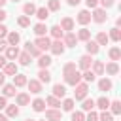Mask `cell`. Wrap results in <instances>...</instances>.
<instances>
[{
    "instance_id": "1",
    "label": "cell",
    "mask_w": 121,
    "mask_h": 121,
    "mask_svg": "<svg viewBox=\"0 0 121 121\" xmlns=\"http://www.w3.org/2000/svg\"><path fill=\"white\" fill-rule=\"evenodd\" d=\"M76 87V91H74V96H76V100H83L85 96H87V91H89V85L87 83H78V85H74Z\"/></svg>"
},
{
    "instance_id": "2",
    "label": "cell",
    "mask_w": 121,
    "mask_h": 121,
    "mask_svg": "<svg viewBox=\"0 0 121 121\" xmlns=\"http://www.w3.org/2000/svg\"><path fill=\"white\" fill-rule=\"evenodd\" d=\"M91 19H93L95 23H104V21L108 19V13H106V9H104V8H95V11H93Z\"/></svg>"
},
{
    "instance_id": "3",
    "label": "cell",
    "mask_w": 121,
    "mask_h": 121,
    "mask_svg": "<svg viewBox=\"0 0 121 121\" xmlns=\"http://www.w3.org/2000/svg\"><path fill=\"white\" fill-rule=\"evenodd\" d=\"M64 81H66L68 85H78V83L81 81V74H79L78 70L68 72V74H64Z\"/></svg>"
},
{
    "instance_id": "4",
    "label": "cell",
    "mask_w": 121,
    "mask_h": 121,
    "mask_svg": "<svg viewBox=\"0 0 121 121\" xmlns=\"http://www.w3.org/2000/svg\"><path fill=\"white\" fill-rule=\"evenodd\" d=\"M34 45H36L40 51H45V49H49L51 40H49L47 36H38V38H36V42H34Z\"/></svg>"
},
{
    "instance_id": "5",
    "label": "cell",
    "mask_w": 121,
    "mask_h": 121,
    "mask_svg": "<svg viewBox=\"0 0 121 121\" xmlns=\"http://www.w3.org/2000/svg\"><path fill=\"white\" fill-rule=\"evenodd\" d=\"M49 49H51L53 55H62V53H64V43H62V40H55V42H51Z\"/></svg>"
},
{
    "instance_id": "6",
    "label": "cell",
    "mask_w": 121,
    "mask_h": 121,
    "mask_svg": "<svg viewBox=\"0 0 121 121\" xmlns=\"http://www.w3.org/2000/svg\"><path fill=\"white\" fill-rule=\"evenodd\" d=\"M45 119H47V121H60V119H62V113H60L57 108H51V110L45 112Z\"/></svg>"
},
{
    "instance_id": "7",
    "label": "cell",
    "mask_w": 121,
    "mask_h": 121,
    "mask_svg": "<svg viewBox=\"0 0 121 121\" xmlns=\"http://www.w3.org/2000/svg\"><path fill=\"white\" fill-rule=\"evenodd\" d=\"M25 51L30 55V57H40L42 55V51L34 45V42H26V45H25Z\"/></svg>"
},
{
    "instance_id": "8",
    "label": "cell",
    "mask_w": 121,
    "mask_h": 121,
    "mask_svg": "<svg viewBox=\"0 0 121 121\" xmlns=\"http://www.w3.org/2000/svg\"><path fill=\"white\" fill-rule=\"evenodd\" d=\"M76 19H78V23H79V25H87V23H91V13H89L87 9H81V11L78 13V17H76Z\"/></svg>"
},
{
    "instance_id": "9",
    "label": "cell",
    "mask_w": 121,
    "mask_h": 121,
    "mask_svg": "<svg viewBox=\"0 0 121 121\" xmlns=\"http://www.w3.org/2000/svg\"><path fill=\"white\" fill-rule=\"evenodd\" d=\"M66 47H76V43H78V38H76V34L74 32H66V36H64V42H62Z\"/></svg>"
},
{
    "instance_id": "10",
    "label": "cell",
    "mask_w": 121,
    "mask_h": 121,
    "mask_svg": "<svg viewBox=\"0 0 121 121\" xmlns=\"http://www.w3.org/2000/svg\"><path fill=\"white\" fill-rule=\"evenodd\" d=\"M17 57H19L17 45H8V47H6V59H8V60H13V59H17Z\"/></svg>"
},
{
    "instance_id": "11",
    "label": "cell",
    "mask_w": 121,
    "mask_h": 121,
    "mask_svg": "<svg viewBox=\"0 0 121 121\" xmlns=\"http://www.w3.org/2000/svg\"><path fill=\"white\" fill-rule=\"evenodd\" d=\"M26 85H28V91L30 93H34V95L42 93V83L38 79H30V81H26Z\"/></svg>"
},
{
    "instance_id": "12",
    "label": "cell",
    "mask_w": 121,
    "mask_h": 121,
    "mask_svg": "<svg viewBox=\"0 0 121 121\" xmlns=\"http://www.w3.org/2000/svg\"><path fill=\"white\" fill-rule=\"evenodd\" d=\"M85 49H87V55H96L98 53V43L96 42H93V40H87V43H85Z\"/></svg>"
},
{
    "instance_id": "13",
    "label": "cell",
    "mask_w": 121,
    "mask_h": 121,
    "mask_svg": "<svg viewBox=\"0 0 121 121\" xmlns=\"http://www.w3.org/2000/svg\"><path fill=\"white\" fill-rule=\"evenodd\" d=\"M91 64H93L91 55H83V57H79V68H81V70H89Z\"/></svg>"
},
{
    "instance_id": "14",
    "label": "cell",
    "mask_w": 121,
    "mask_h": 121,
    "mask_svg": "<svg viewBox=\"0 0 121 121\" xmlns=\"http://www.w3.org/2000/svg\"><path fill=\"white\" fill-rule=\"evenodd\" d=\"M38 81H40V83H49V81H51V72L45 70V68H42V70L38 72Z\"/></svg>"
},
{
    "instance_id": "15",
    "label": "cell",
    "mask_w": 121,
    "mask_h": 121,
    "mask_svg": "<svg viewBox=\"0 0 121 121\" xmlns=\"http://www.w3.org/2000/svg\"><path fill=\"white\" fill-rule=\"evenodd\" d=\"M62 30H66V32H70L72 28H74V19L72 17H64L62 21H60V25H59Z\"/></svg>"
},
{
    "instance_id": "16",
    "label": "cell",
    "mask_w": 121,
    "mask_h": 121,
    "mask_svg": "<svg viewBox=\"0 0 121 121\" xmlns=\"http://www.w3.org/2000/svg\"><path fill=\"white\" fill-rule=\"evenodd\" d=\"M104 70H106V74H110V76H115V74L119 72V64H117L115 60H112V62H108V64L104 66Z\"/></svg>"
},
{
    "instance_id": "17",
    "label": "cell",
    "mask_w": 121,
    "mask_h": 121,
    "mask_svg": "<svg viewBox=\"0 0 121 121\" xmlns=\"http://www.w3.org/2000/svg\"><path fill=\"white\" fill-rule=\"evenodd\" d=\"M4 74L6 76H15L17 74V64L15 62H6L4 64Z\"/></svg>"
},
{
    "instance_id": "18",
    "label": "cell",
    "mask_w": 121,
    "mask_h": 121,
    "mask_svg": "<svg viewBox=\"0 0 121 121\" xmlns=\"http://www.w3.org/2000/svg\"><path fill=\"white\" fill-rule=\"evenodd\" d=\"M93 74L95 76H100V74H104V62L102 60H93Z\"/></svg>"
},
{
    "instance_id": "19",
    "label": "cell",
    "mask_w": 121,
    "mask_h": 121,
    "mask_svg": "<svg viewBox=\"0 0 121 121\" xmlns=\"http://www.w3.org/2000/svg\"><path fill=\"white\" fill-rule=\"evenodd\" d=\"M26 81H28V79H26L25 74H15V76H13V85H15V87H23V85H26Z\"/></svg>"
},
{
    "instance_id": "20",
    "label": "cell",
    "mask_w": 121,
    "mask_h": 121,
    "mask_svg": "<svg viewBox=\"0 0 121 121\" xmlns=\"http://www.w3.org/2000/svg\"><path fill=\"white\" fill-rule=\"evenodd\" d=\"M64 95H66V89H64V85H60V83L53 85V96H57V98H62Z\"/></svg>"
},
{
    "instance_id": "21",
    "label": "cell",
    "mask_w": 121,
    "mask_h": 121,
    "mask_svg": "<svg viewBox=\"0 0 121 121\" xmlns=\"http://www.w3.org/2000/svg\"><path fill=\"white\" fill-rule=\"evenodd\" d=\"M95 106H96V108H100V110L104 112V110H108V108H110V100H108L106 96H100L98 100H95Z\"/></svg>"
},
{
    "instance_id": "22",
    "label": "cell",
    "mask_w": 121,
    "mask_h": 121,
    "mask_svg": "<svg viewBox=\"0 0 121 121\" xmlns=\"http://www.w3.org/2000/svg\"><path fill=\"white\" fill-rule=\"evenodd\" d=\"M40 21H45L47 17H49V9L47 8H36V13H34Z\"/></svg>"
},
{
    "instance_id": "23",
    "label": "cell",
    "mask_w": 121,
    "mask_h": 121,
    "mask_svg": "<svg viewBox=\"0 0 121 121\" xmlns=\"http://www.w3.org/2000/svg\"><path fill=\"white\" fill-rule=\"evenodd\" d=\"M49 30H51V36H53L55 40H60V38L64 36V30H62V28H60L59 25H55V26H51Z\"/></svg>"
},
{
    "instance_id": "24",
    "label": "cell",
    "mask_w": 121,
    "mask_h": 121,
    "mask_svg": "<svg viewBox=\"0 0 121 121\" xmlns=\"http://www.w3.org/2000/svg\"><path fill=\"white\" fill-rule=\"evenodd\" d=\"M51 62H53V60H51V57H47V55H40V57H38V66H40V68H47Z\"/></svg>"
},
{
    "instance_id": "25",
    "label": "cell",
    "mask_w": 121,
    "mask_h": 121,
    "mask_svg": "<svg viewBox=\"0 0 121 121\" xmlns=\"http://www.w3.org/2000/svg\"><path fill=\"white\" fill-rule=\"evenodd\" d=\"M32 110H34V112H43V110H45V100H43V98H36V100L32 102Z\"/></svg>"
},
{
    "instance_id": "26",
    "label": "cell",
    "mask_w": 121,
    "mask_h": 121,
    "mask_svg": "<svg viewBox=\"0 0 121 121\" xmlns=\"http://www.w3.org/2000/svg\"><path fill=\"white\" fill-rule=\"evenodd\" d=\"M19 40H21L19 32H9V34H8V45H17Z\"/></svg>"
},
{
    "instance_id": "27",
    "label": "cell",
    "mask_w": 121,
    "mask_h": 121,
    "mask_svg": "<svg viewBox=\"0 0 121 121\" xmlns=\"http://www.w3.org/2000/svg\"><path fill=\"white\" fill-rule=\"evenodd\" d=\"M28 102H30V96L26 93H19L17 95V106H26Z\"/></svg>"
},
{
    "instance_id": "28",
    "label": "cell",
    "mask_w": 121,
    "mask_h": 121,
    "mask_svg": "<svg viewBox=\"0 0 121 121\" xmlns=\"http://www.w3.org/2000/svg\"><path fill=\"white\" fill-rule=\"evenodd\" d=\"M93 108H95V100L85 96V98H83V104H81V110H83V112H91Z\"/></svg>"
},
{
    "instance_id": "29",
    "label": "cell",
    "mask_w": 121,
    "mask_h": 121,
    "mask_svg": "<svg viewBox=\"0 0 121 121\" xmlns=\"http://www.w3.org/2000/svg\"><path fill=\"white\" fill-rule=\"evenodd\" d=\"M95 42H96L98 45H106V43L110 42V38H108V34H106V32H98V34H96V40H95Z\"/></svg>"
},
{
    "instance_id": "30",
    "label": "cell",
    "mask_w": 121,
    "mask_h": 121,
    "mask_svg": "<svg viewBox=\"0 0 121 121\" xmlns=\"http://www.w3.org/2000/svg\"><path fill=\"white\" fill-rule=\"evenodd\" d=\"M98 89H100V91H110V89H112V81H110L108 78H102V79L98 81Z\"/></svg>"
},
{
    "instance_id": "31",
    "label": "cell",
    "mask_w": 121,
    "mask_h": 121,
    "mask_svg": "<svg viewBox=\"0 0 121 121\" xmlns=\"http://www.w3.org/2000/svg\"><path fill=\"white\" fill-rule=\"evenodd\" d=\"M45 32H47V26H45L43 23H38V25L34 26V34H36V36H45Z\"/></svg>"
},
{
    "instance_id": "32",
    "label": "cell",
    "mask_w": 121,
    "mask_h": 121,
    "mask_svg": "<svg viewBox=\"0 0 121 121\" xmlns=\"http://www.w3.org/2000/svg\"><path fill=\"white\" fill-rule=\"evenodd\" d=\"M78 40H81V42H87V40H91V32L87 30V28H81L79 32H78V36H76Z\"/></svg>"
},
{
    "instance_id": "33",
    "label": "cell",
    "mask_w": 121,
    "mask_h": 121,
    "mask_svg": "<svg viewBox=\"0 0 121 121\" xmlns=\"http://www.w3.org/2000/svg\"><path fill=\"white\" fill-rule=\"evenodd\" d=\"M110 40H113V42H119L121 40V30L117 28V26H113L112 30H110V36H108Z\"/></svg>"
},
{
    "instance_id": "34",
    "label": "cell",
    "mask_w": 121,
    "mask_h": 121,
    "mask_svg": "<svg viewBox=\"0 0 121 121\" xmlns=\"http://www.w3.org/2000/svg\"><path fill=\"white\" fill-rule=\"evenodd\" d=\"M108 55H110L112 60H119V59H121V49H119V47H112V49L108 51Z\"/></svg>"
},
{
    "instance_id": "35",
    "label": "cell",
    "mask_w": 121,
    "mask_h": 121,
    "mask_svg": "<svg viewBox=\"0 0 121 121\" xmlns=\"http://www.w3.org/2000/svg\"><path fill=\"white\" fill-rule=\"evenodd\" d=\"M45 104H49L51 108H59V106H60V100H59L57 96H53V95H49V96L45 98Z\"/></svg>"
},
{
    "instance_id": "36",
    "label": "cell",
    "mask_w": 121,
    "mask_h": 121,
    "mask_svg": "<svg viewBox=\"0 0 121 121\" xmlns=\"http://www.w3.org/2000/svg\"><path fill=\"white\" fill-rule=\"evenodd\" d=\"M6 115L8 117H17L19 115V108L13 104V106H6Z\"/></svg>"
},
{
    "instance_id": "37",
    "label": "cell",
    "mask_w": 121,
    "mask_h": 121,
    "mask_svg": "<svg viewBox=\"0 0 121 121\" xmlns=\"http://www.w3.org/2000/svg\"><path fill=\"white\" fill-rule=\"evenodd\" d=\"M81 78L85 79V83H89V81H95V78H96V76H95V74H93V70L89 68V70H83Z\"/></svg>"
},
{
    "instance_id": "38",
    "label": "cell",
    "mask_w": 121,
    "mask_h": 121,
    "mask_svg": "<svg viewBox=\"0 0 121 121\" xmlns=\"http://www.w3.org/2000/svg\"><path fill=\"white\" fill-rule=\"evenodd\" d=\"M4 96H13L15 95V85L13 83H8V85H4Z\"/></svg>"
},
{
    "instance_id": "39",
    "label": "cell",
    "mask_w": 121,
    "mask_h": 121,
    "mask_svg": "<svg viewBox=\"0 0 121 121\" xmlns=\"http://www.w3.org/2000/svg\"><path fill=\"white\" fill-rule=\"evenodd\" d=\"M110 106H112V113H113V115H119V113H121V102H119V100H112Z\"/></svg>"
},
{
    "instance_id": "40",
    "label": "cell",
    "mask_w": 121,
    "mask_h": 121,
    "mask_svg": "<svg viewBox=\"0 0 121 121\" xmlns=\"http://www.w3.org/2000/svg\"><path fill=\"white\" fill-rule=\"evenodd\" d=\"M23 11L26 13V17H28V15H34V13H36V6L28 2V4H25V6H23Z\"/></svg>"
},
{
    "instance_id": "41",
    "label": "cell",
    "mask_w": 121,
    "mask_h": 121,
    "mask_svg": "<svg viewBox=\"0 0 121 121\" xmlns=\"http://www.w3.org/2000/svg\"><path fill=\"white\" fill-rule=\"evenodd\" d=\"M19 62L23 64V66H28L30 64V55L25 51V53H19Z\"/></svg>"
},
{
    "instance_id": "42",
    "label": "cell",
    "mask_w": 121,
    "mask_h": 121,
    "mask_svg": "<svg viewBox=\"0 0 121 121\" xmlns=\"http://www.w3.org/2000/svg\"><path fill=\"white\" fill-rule=\"evenodd\" d=\"M62 110H64V112H72V110H74V98H64Z\"/></svg>"
},
{
    "instance_id": "43",
    "label": "cell",
    "mask_w": 121,
    "mask_h": 121,
    "mask_svg": "<svg viewBox=\"0 0 121 121\" xmlns=\"http://www.w3.org/2000/svg\"><path fill=\"white\" fill-rule=\"evenodd\" d=\"M59 8H60V2H59V0H49V2H47V9H49V11H57Z\"/></svg>"
},
{
    "instance_id": "44",
    "label": "cell",
    "mask_w": 121,
    "mask_h": 121,
    "mask_svg": "<svg viewBox=\"0 0 121 121\" xmlns=\"http://www.w3.org/2000/svg\"><path fill=\"white\" fill-rule=\"evenodd\" d=\"M98 121H113V115H112L108 110H104V112L98 115Z\"/></svg>"
},
{
    "instance_id": "45",
    "label": "cell",
    "mask_w": 121,
    "mask_h": 121,
    "mask_svg": "<svg viewBox=\"0 0 121 121\" xmlns=\"http://www.w3.org/2000/svg\"><path fill=\"white\" fill-rule=\"evenodd\" d=\"M17 23H19V26H23V28H25V26H28V25H30V19H28L26 15H23V17H19V19H17Z\"/></svg>"
},
{
    "instance_id": "46",
    "label": "cell",
    "mask_w": 121,
    "mask_h": 121,
    "mask_svg": "<svg viewBox=\"0 0 121 121\" xmlns=\"http://www.w3.org/2000/svg\"><path fill=\"white\" fill-rule=\"evenodd\" d=\"M72 121H85L83 112H72Z\"/></svg>"
},
{
    "instance_id": "47",
    "label": "cell",
    "mask_w": 121,
    "mask_h": 121,
    "mask_svg": "<svg viewBox=\"0 0 121 121\" xmlns=\"http://www.w3.org/2000/svg\"><path fill=\"white\" fill-rule=\"evenodd\" d=\"M74 70H76V62H66V64H64V68H62V72H64V74L74 72Z\"/></svg>"
},
{
    "instance_id": "48",
    "label": "cell",
    "mask_w": 121,
    "mask_h": 121,
    "mask_svg": "<svg viewBox=\"0 0 121 121\" xmlns=\"http://www.w3.org/2000/svg\"><path fill=\"white\" fill-rule=\"evenodd\" d=\"M85 121H98V113L91 110V112H89V115L85 117Z\"/></svg>"
},
{
    "instance_id": "49",
    "label": "cell",
    "mask_w": 121,
    "mask_h": 121,
    "mask_svg": "<svg viewBox=\"0 0 121 121\" xmlns=\"http://www.w3.org/2000/svg\"><path fill=\"white\" fill-rule=\"evenodd\" d=\"M98 4H102V8L106 9V8H112L113 6V0H98Z\"/></svg>"
},
{
    "instance_id": "50",
    "label": "cell",
    "mask_w": 121,
    "mask_h": 121,
    "mask_svg": "<svg viewBox=\"0 0 121 121\" xmlns=\"http://www.w3.org/2000/svg\"><path fill=\"white\" fill-rule=\"evenodd\" d=\"M85 4H87V8H93L95 9L98 6V0H85Z\"/></svg>"
},
{
    "instance_id": "51",
    "label": "cell",
    "mask_w": 121,
    "mask_h": 121,
    "mask_svg": "<svg viewBox=\"0 0 121 121\" xmlns=\"http://www.w3.org/2000/svg\"><path fill=\"white\" fill-rule=\"evenodd\" d=\"M6 106H8V102H6V96L2 95V96H0V110H4Z\"/></svg>"
},
{
    "instance_id": "52",
    "label": "cell",
    "mask_w": 121,
    "mask_h": 121,
    "mask_svg": "<svg viewBox=\"0 0 121 121\" xmlns=\"http://www.w3.org/2000/svg\"><path fill=\"white\" fill-rule=\"evenodd\" d=\"M6 34H8V28H6L4 25H0V40H2V38H4Z\"/></svg>"
},
{
    "instance_id": "53",
    "label": "cell",
    "mask_w": 121,
    "mask_h": 121,
    "mask_svg": "<svg viewBox=\"0 0 121 121\" xmlns=\"http://www.w3.org/2000/svg\"><path fill=\"white\" fill-rule=\"evenodd\" d=\"M6 47H8V42L0 40V51H6Z\"/></svg>"
},
{
    "instance_id": "54",
    "label": "cell",
    "mask_w": 121,
    "mask_h": 121,
    "mask_svg": "<svg viewBox=\"0 0 121 121\" xmlns=\"http://www.w3.org/2000/svg\"><path fill=\"white\" fill-rule=\"evenodd\" d=\"M6 17H8V13H6V11H4L2 8H0V23H2V21H4Z\"/></svg>"
},
{
    "instance_id": "55",
    "label": "cell",
    "mask_w": 121,
    "mask_h": 121,
    "mask_svg": "<svg viewBox=\"0 0 121 121\" xmlns=\"http://www.w3.org/2000/svg\"><path fill=\"white\" fill-rule=\"evenodd\" d=\"M6 62H8V59H6V57H0V68H4Z\"/></svg>"
},
{
    "instance_id": "56",
    "label": "cell",
    "mask_w": 121,
    "mask_h": 121,
    "mask_svg": "<svg viewBox=\"0 0 121 121\" xmlns=\"http://www.w3.org/2000/svg\"><path fill=\"white\" fill-rule=\"evenodd\" d=\"M4 79H6V74L0 70V85H4Z\"/></svg>"
},
{
    "instance_id": "57",
    "label": "cell",
    "mask_w": 121,
    "mask_h": 121,
    "mask_svg": "<svg viewBox=\"0 0 121 121\" xmlns=\"http://www.w3.org/2000/svg\"><path fill=\"white\" fill-rule=\"evenodd\" d=\"M81 0H68V6H78Z\"/></svg>"
},
{
    "instance_id": "58",
    "label": "cell",
    "mask_w": 121,
    "mask_h": 121,
    "mask_svg": "<svg viewBox=\"0 0 121 121\" xmlns=\"http://www.w3.org/2000/svg\"><path fill=\"white\" fill-rule=\"evenodd\" d=\"M0 121H9V117H8V115H4V113H0Z\"/></svg>"
},
{
    "instance_id": "59",
    "label": "cell",
    "mask_w": 121,
    "mask_h": 121,
    "mask_svg": "<svg viewBox=\"0 0 121 121\" xmlns=\"http://www.w3.org/2000/svg\"><path fill=\"white\" fill-rule=\"evenodd\" d=\"M6 2H8V0H0V8H2V6H6Z\"/></svg>"
},
{
    "instance_id": "60",
    "label": "cell",
    "mask_w": 121,
    "mask_h": 121,
    "mask_svg": "<svg viewBox=\"0 0 121 121\" xmlns=\"http://www.w3.org/2000/svg\"><path fill=\"white\" fill-rule=\"evenodd\" d=\"M26 121H34V119H26Z\"/></svg>"
},
{
    "instance_id": "61",
    "label": "cell",
    "mask_w": 121,
    "mask_h": 121,
    "mask_svg": "<svg viewBox=\"0 0 121 121\" xmlns=\"http://www.w3.org/2000/svg\"><path fill=\"white\" fill-rule=\"evenodd\" d=\"M13 2H17V0H13Z\"/></svg>"
},
{
    "instance_id": "62",
    "label": "cell",
    "mask_w": 121,
    "mask_h": 121,
    "mask_svg": "<svg viewBox=\"0 0 121 121\" xmlns=\"http://www.w3.org/2000/svg\"><path fill=\"white\" fill-rule=\"evenodd\" d=\"M43 121H45V119H43Z\"/></svg>"
}]
</instances>
